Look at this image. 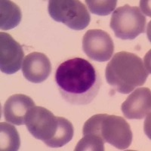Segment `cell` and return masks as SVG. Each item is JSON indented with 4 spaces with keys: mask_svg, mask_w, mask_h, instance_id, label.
Masks as SVG:
<instances>
[{
    "mask_svg": "<svg viewBox=\"0 0 151 151\" xmlns=\"http://www.w3.org/2000/svg\"><path fill=\"white\" fill-rule=\"evenodd\" d=\"M150 72L142 59L135 54L117 52L105 70V77L113 89L121 94H129L145 83Z\"/></svg>",
    "mask_w": 151,
    "mask_h": 151,
    "instance_id": "7a4b0ae2",
    "label": "cell"
},
{
    "mask_svg": "<svg viewBox=\"0 0 151 151\" xmlns=\"http://www.w3.org/2000/svg\"><path fill=\"white\" fill-rule=\"evenodd\" d=\"M21 145L18 132L14 125L6 122L0 123V150L2 151H17Z\"/></svg>",
    "mask_w": 151,
    "mask_h": 151,
    "instance_id": "4fadbf2b",
    "label": "cell"
},
{
    "mask_svg": "<svg viewBox=\"0 0 151 151\" xmlns=\"http://www.w3.org/2000/svg\"><path fill=\"white\" fill-rule=\"evenodd\" d=\"M83 49L90 59L95 61H107L114 52L111 36L102 29H89L83 39Z\"/></svg>",
    "mask_w": 151,
    "mask_h": 151,
    "instance_id": "52a82bcc",
    "label": "cell"
},
{
    "mask_svg": "<svg viewBox=\"0 0 151 151\" xmlns=\"http://www.w3.org/2000/svg\"><path fill=\"white\" fill-rule=\"evenodd\" d=\"M59 124L56 134L50 141L46 144L52 148L61 147L72 140L74 134L73 125L71 122L64 117L58 116Z\"/></svg>",
    "mask_w": 151,
    "mask_h": 151,
    "instance_id": "5bb4252c",
    "label": "cell"
},
{
    "mask_svg": "<svg viewBox=\"0 0 151 151\" xmlns=\"http://www.w3.org/2000/svg\"><path fill=\"white\" fill-rule=\"evenodd\" d=\"M85 2L92 14L100 16L109 15L110 13H112V12L115 10L117 4L116 0H86Z\"/></svg>",
    "mask_w": 151,
    "mask_h": 151,
    "instance_id": "9a60e30c",
    "label": "cell"
},
{
    "mask_svg": "<svg viewBox=\"0 0 151 151\" xmlns=\"http://www.w3.org/2000/svg\"><path fill=\"white\" fill-rule=\"evenodd\" d=\"M22 13L17 5L9 0L0 2V29L9 30L16 27L21 21Z\"/></svg>",
    "mask_w": 151,
    "mask_h": 151,
    "instance_id": "7c38bea8",
    "label": "cell"
},
{
    "mask_svg": "<svg viewBox=\"0 0 151 151\" xmlns=\"http://www.w3.org/2000/svg\"><path fill=\"white\" fill-rule=\"evenodd\" d=\"M35 106L33 99L27 95L13 94L8 98L4 105L3 113L5 121L15 125H24L27 114Z\"/></svg>",
    "mask_w": 151,
    "mask_h": 151,
    "instance_id": "8fae6325",
    "label": "cell"
},
{
    "mask_svg": "<svg viewBox=\"0 0 151 151\" xmlns=\"http://www.w3.org/2000/svg\"><path fill=\"white\" fill-rule=\"evenodd\" d=\"M24 52L22 46L6 33H0V70L5 74L20 70Z\"/></svg>",
    "mask_w": 151,
    "mask_h": 151,
    "instance_id": "ba28073f",
    "label": "cell"
},
{
    "mask_svg": "<svg viewBox=\"0 0 151 151\" xmlns=\"http://www.w3.org/2000/svg\"><path fill=\"white\" fill-rule=\"evenodd\" d=\"M23 75L33 83H41L48 79L52 72L49 58L43 53L32 52L27 55L22 64Z\"/></svg>",
    "mask_w": 151,
    "mask_h": 151,
    "instance_id": "30bf717a",
    "label": "cell"
},
{
    "mask_svg": "<svg viewBox=\"0 0 151 151\" xmlns=\"http://www.w3.org/2000/svg\"><path fill=\"white\" fill-rule=\"evenodd\" d=\"M58 124V116H55L50 110L42 106H33L25 119V125L29 133L45 144L55 135Z\"/></svg>",
    "mask_w": 151,
    "mask_h": 151,
    "instance_id": "8992f818",
    "label": "cell"
},
{
    "mask_svg": "<svg viewBox=\"0 0 151 151\" xmlns=\"http://www.w3.org/2000/svg\"><path fill=\"white\" fill-rule=\"evenodd\" d=\"M151 109V92L149 88H138L121 105V110L125 118L142 119L147 116Z\"/></svg>",
    "mask_w": 151,
    "mask_h": 151,
    "instance_id": "9c48e42d",
    "label": "cell"
},
{
    "mask_svg": "<svg viewBox=\"0 0 151 151\" xmlns=\"http://www.w3.org/2000/svg\"><path fill=\"white\" fill-rule=\"evenodd\" d=\"M94 133L104 142L108 143L119 150L129 147L132 141V132L129 124L122 116L99 114Z\"/></svg>",
    "mask_w": 151,
    "mask_h": 151,
    "instance_id": "277c9868",
    "label": "cell"
},
{
    "mask_svg": "<svg viewBox=\"0 0 151 151\" xmlns=\"http://www.w3.org/2000/svg\"><path fill=\"white\" fill-rule=\"evenodd\" d=\"M146 21V17L140 8L126 4L114 10L110 26L116 37L132 40L144 33Z\"/></svg>",
    "mask_w": 151,
    "mask_h": 151,
    "instance_id": "3957f363",
    "label": "cell"
},
{
    "mask_svg": "<svg viewBox=\"0 0 151 151\" xmlns=\"http://www.w3.org/2000/svg\"><path fill=\"white\" fill-rule=\"evenodd\" d=\"M48 12L55 21L75 30L86 29L91 21L86 6L77 0H50Z\"/></svg>",
    "mask_w": 151,
    "mask_h": 151,
    "instance_id": "5b68a950",
    "label": "cell"
},
{
    "mask_svg": "<svg viewBox=\"0 0 151 151\" xmlns=\"http://www.w3.org/2000/svg\"><path fill=\"white\" fill-rule=\"evenodd\" d=\"M104 142L100 137L96 135H83V137L78 142L75 151H104Z\"/></svg>",
    "mask_w": 151,
    "mask_h": 151,
    "instance_id": "2e32d148",
    "label": "cell"
},
{
    "mask_svg": "<svg viewBox=\"0 0 151 151\" xmlns=\"http://www.w3.org/2000/svg\"><path fill=\"white\" fill-rule=\"evenodd\" d=\"M55 82L62 98L74 105L91 103L102 85L96 69L89 61L81 58L61 63L55 72Z\"/></svg>",
    "mask_w": 151,
    "mask_h": 151,
    "instance_id": "6da1fadb",
    "label": "cell"
}]
</instances>
